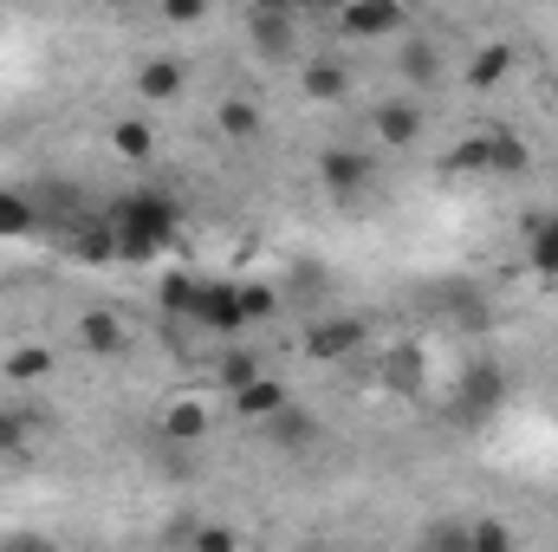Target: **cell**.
Instances as JSON below:
<instances>
[{"instance_id":"obj_32","label":"cell","mask_w":558,"mask_h":552,"mask_svg":"<svg viewBox=\"0 0 558 552\" xmlns=\"http://www.w3.org/2000/svg\"><path fill=\"white\" fill-rule=\"evenodd\" d=\"M162 20L169 26H195L202 20V0H162Z\"/></svg>"},{"instance_id":"obj_27","label":"cell","mask_w":558,"mask_h":552,"mask_svg":"<svg viewBox=\"0 0 558 552\" xmlns=\"http://www.w3.org/2000/svg\"><path fill=\"white\" fill-rule=\"evenodd\" d=\"M111 143H118V156H124V163H149V149H156L149 124H137V118H124V124L111 131Z\"/></svg>"},{"instance_id":"obj_25","label":"cell","mask_w":558,"mask_h":552,"mask_svg":"<svg viewBox=\"0 0 558 552\" xmlns=\"http://www.w3.org/2000/svg\"><path fill=\"white\" fill-rule=\"evenodd\" d=\"M422 552H468V520H428L422 527Z\"/></svg>"},{"instance_id":"obj_34","label":"cell","mask_w":558,"mask_h":552,"mask_svg":"<svg viewBox=\"0 0 558 552\" xmlns=\"http://www.w3.org/2000/svg\"><path fill=\"white\" fill-rule=\"evenodd\" d=\"M553 105H558V79H553Z\"/></svg>"},{"instance_id":"obj_15","label":"cell","mask_w":558,"mask_h":552,"mask_svg":"<svg viewBox=\"0 0 558 552\" xmlns=\"http://www.w3.org/2000/svg\"><path fill=\"white\" fill-rule=\"evenodd\" d=\"M397 65H403V79H410L416 92H435V85H441V72H448V65H441V46H435V39H403Z\"/></svg>"},{"instance_id":"obj_4","label":"cell","mask_w":558,"mask_h":552,"mask_svg":"<svg viewBox=\"0 0 558 552\" xmlns=\"http://www.w3.org/2000/svg\"><path fill=\"white\" fill-rule=\"evenodd\" d=\"M247 39L267 65H305V46H299V13L292 7H254L247 13Z\"/></svg>"},{"instance_id":"obj_1","label":"cell","mask_w":558,"mask_h":552,"mask_svg":"<svg viewBox=\"0 0 558 552\" xmlns=\"http://www.w3.org/2000/svg\"><path fill=\"white\" fill-rule=\"evenodd\" d=\"M105 221H111V241H118V261H124V267H143V261L169 254L175 235H182V208H175V195H162V189H131V195H118V202L105 208Z\"/></svg>"},{"instance_id":"obj_19","label":"cell","mask_w":558,"mask_h":552,"mask_svg":"<svg viewBox=\"0 0 558 552\" xmlns=\"http://www.w3.org/2000/svg\"><path fill=\"white\" fill-rule=\"evenodd\" d=\"M215 377H221V391L234 397V391H247V384H254V377H267V371H260V358H254L247 345H228V351L215 358Z\"/></svg>"},{"instance_id":"obj_12","label":"cell","mask_w":558,"mask_h":552,"mask_svg":"<svg viewBox=\"0 0 558 552\" xmlns=\"http://www.w3.org/2000/svg\"><path fill=\"white\" fill-rule=\"evenodd\" d=\"M299 85H305L312 105H344V98H351V72H344L331 52H312V59L299 65Z\"/></svg>"},{"instance_id":"obj_30","label":"cell","mask_w":558,"mask_h":552,"mask_svg":"<svg viewBox=\"0 0 558 552\" xmlns=\"http://www.w3.org/2000/svg\"><path fill=\"white\" fill-rule=\"evenodd\" d=\"M26 442H33V416L0 404V455H26Z\"/></svg>"},{"instance_id":"obj_14","label":"cell","mask_w":558,"mask_h":552,"mask_svg":"<svg viewBox=\"0 0 558 552\" xmlns=\"http://www.w3.org/2000/svg\"><path fill=\"white\" fill-rule=\"evenodd\" d=\"M286 404H292V397H286V384H279V377H254L247 391H234V397H228V410L241 416V422H274Z\"/></svg>"},{"instance_id":"obj_3","label":"cell","mask_w":558,"mask_h":552,"mask_svg":"<svg viewBox=\"0 0 558 552\" xmlns=\"http://www.w3.org/2000/svg\"><path fill=\"white\" fill-rule=\"evenodd\" d=\"M371 345V325L357 319V312H318L312 325H305V358H318V364H344V358H357Z\"/></svg>"},{"instance_id":"obj_5","label":"cell","mask_w":558,"mask_h":552,"mask_svg":"<svg viewBox=\"0 0 558 552\" xmlns=\"http://www.w3.org/2000/svg\"><path fill=\"white\" fill-rule=\"evenodd\" d=\"M500 397H507L500 364H468V371H461V384H454V397H448V422L474 429V422H487V416L500 410Z\"/></svg>"},{"instance_id":"obj_10","label":"cell","mask_w":558,"mask_h":552,"mask_svg":"<svg viewBox=\"0 0 558 552\" xmlns=\"http://www.w3.org/2000/svg\"><path fill=\"white\" fill-rule=\"evenodd\" d=\"M371 131H377L384 149H410V143L422 137V105L416 98H384V105L371 111Z\"/></svg>"},{"instance_id":"obj_33","label":"cell","mask_w":558,"mask_h":552,"mask_svg":"<svg viewBox=\"0 0 558 552\" xmlns=\"http://www.w3.org/2000/svg\"><path fill=\"white\" fill-rule=\"evenodd\" d=\"M0 552H59V547H46V540H13V547H0Z\"/></svg>"},{"instance_id":"obj_20","label":"cell","mask_w":558,"mask_h":552,"mask_svg":"<svg viewBox=\"0 0 558 552\" xmlns=\"http://www.w3.org/2000/svg\"><path fill=\"white\" fill-rule=\"evenodd\" d=\"M39 228V202L20 195V189H0V241H20Z\"/></svg>"},{"instance_id":"obj_18","label":"cell","mask_w":558,"mask_h":552,"mask_svg":"<svg viewBox=\"0 0 558 552\" xmlns=\"http://www.w3.org/2000/svg\"><path fill=\"white\" fill-rule=\"evenodd\" d=\"M507 72H513V46H507V39H494V46H481V52L468 59V85H474V92H494Z\"/></svg>"},{"instance_id":"obj_22","label":"cell","mask_w":558,"mask_h":552,"mask_svg":"<svg viewBox=\"0 0 558 552\" xmlns=\"http://www.w3.org/2000/svg\"><path fill=\"white\" fill-rule=\"evenodd\" d=\"M52 364H59V358H52L46 345H13L0 371H7L13 384H39V377H52Z\"/></svg>"},{"instance_id":"obj_7","label":"cell","mask_w":558,"mask_h":552,"mask_svg":"<svg viewBox=\"0 0 558 552\" xmlns=\"http://www.w3.org/2000/svg\"><path fill=\"white\" fill-rule=\"evenodd\" d=\"M189 319H195L202 332H215V338H234V332L247 325V319H241V286H234V279H202Z\"/></svg>"},{"instance_id":"obj_9","label":"cell","mask_w":558,"mask_h":552,"mask_svg":"<svg viewBox=\"0 0 558 552\" xmlns=\"http://www.w3.org/2000/svg\"><path fill=\"white\" fill-rule=\"evenodd\" d=\"M182 92H189V65H182L175 52H156V59L137 65V98L143 105H175Z\"/></svg>"},{"instance_id":"obj_16","label":"cell","mask_w":558,"mask_h":552,"mask_svg":"<svg viewBox=\"0 0 558 552\" xmlns=\"http://www.w3.org/2000/svg\"><path fill=\"white\" fill-rule=\"evenodd\" d=\"M384 384H390L397 397H422V345L384 351Z\"/></svg>"},{"instance_id":"obj_11","label":"cell","mask_w":558,"mask_h":552,"mask_svg":"<svg viewBox=\"0 0 558 552\" xmlns=\"http://www.w3.org/2000/svg\"><path fill=\"white\" fill-rule=\"evenodd\" d=\"M78 345L92 358H124L131 351V332H124V319L111 305H92V312H78Z\"/></svg>"},{"instance_id":"obj_26","label":"cell","mask_w":558,"mask_h":552,"mask_svg":"<svg viewBox=\"0 0 558 552\" xmlns=\"http://www.w3.org/2000/svg\"><path fill=\"white\" fill-rule=\"evenodd\" d=\"M195 286H202V279H195V274H182V267H175V274H162V286H156L162 312H182V319H189V305H195Z\"/></svg>"},{"instance_id":"obj_29","label":"cell","mask_w":558,"mask_h":552,"mask_svg":"<svg viewBox=\"0 0 558 552\" xmlns=\"http://www.w3.org/2000/svg\"><path fill=\"white\" fill-rule=\"evenodd\" d=\"M189 552H241V533H234L228 520H202V527L189 533Z\"/></svg>"},{"instance_id":"obj_6","label":"cell","mask_w":558,"mask_h":552,"mask_svg":"<svg viewBox=\"0 0 558 552\" xmlns=\"http://www.w3.org/2000/svg\"><path fill=\"white\" fill-rule=\"evenodd\" d=\"M318 182H325L338 202H357V195L377 182V156L357 149V143H331V149L318 156Z\"/></svg>"},{"instance_id":"obj_24","label":"cell","mask_w":558,"mask_h":552,"mask_svg":"<svg viewBox=\"0 0 558 552\" xmlns=\"http://www.w3.org/2000/svg\"><path fill=\"white\" fill-rule=\"evenodd\" d=\"M215 124H221V137H234V143L260 137V105H254V98H228V105L215 111Z\"/></svg>"},{"instance_id":"obj_13","label":"cell","mask_w":558,"mask_h":552,"mask_svg":"<svg viewBox=\"0 0 558 552\" xmlns=\"http://www.w3.org/2000/svg\"><path fill=\"white\" fill-rule=\"evenodd\" d=\"M65 254L78 261V267H111L118 261V241H111V221L105 215H85L72 235H65Z\"/></svg>"},{"instance_id":"obj_8","label":"cell","mask_w":558,"mask_h":552,"mask_svg":"<svg viewBox=\"0 0 558 552\" xmlns=\"http://www.w3.org/2000/svg\"><path fill=\"white\" fill-rule=\"evenodd\" d=\"M410 26V13L397 0H344L338 7V33L344 39H397Z\"/></svg>"},{"instance_id":"obj_2","label":"cell","mask_w":558,"mask_h":552,"mask_svg":"<svg viewBox=\"0 0 558 552\" xmlns=\"http://www.w3.org/2000/svg\"><path fill=\"white\" fill-rule=\"evenodd\" d=\"M448 169L454 176H474V169H487V176H526V137H513V131L461 137L448 149Z\"/></svg>"},{"instance_id":"obj_23","label":"cell","mask_w":558,"mask_h":552,"mask_svg":"<svg viewBox=\"0 0 558 552\" xmlns=\"http://www.w3.org/2000/svg\"><path fill=\"white\" fill-rule=\"evenodd\" d=\"M162 435H169V442H202V435H208V410H202L195 397L169 404V410H162Z\"/></svg>"},{"instance_id":"obj_31","label":"cell","mask_w":558,"mask_h":552,"mask_svg":"<svg viewBox=\"0 0 558 552\" xmlns=\"http://www.w3.org/2000/svg\"><path fill=\"white\" fill-rule=\"evenodd\" d=\"M279 312V286H260V279H247L241 286V319L254 325V319H274Z\"/></svg>"},{"instance_id":"obj_17","label":"cell","mask_w":558,"mask_h":552,"mask_svg":"<svg viewBox=\"0 0 558 552\" xmlns=\"http://www.w3.org/2000/svg\"><path fill=\"white\" fill-rule=\"evenodd\" d=\"M267 435H274V448H312V442H318V416L299 410V404H286V410L267 422Z\"/></svg>"},{"instance_id":"obj_21","label":"cell","mask_w":558,"mask_h":552,"mask_svg":"<svg viewBox=\"0 0 558 552\" xmlns=\"http://www.w3.org/2000/svg\"><path fill=\"white\" fill-rule=\"evenodd\" d=\"M526 261L539 279H558V215H539L533 235H526Z\"/></svg>"},{"instance_id":"obj_28","label":"cell","mask_w":558,"mask_h":552,"mask_svg":"<svg viewBox=\"0 0 558 552\" xmlns=\"http://www.w3.org/2000/svg\"><path fill=\"white\" fill-rule=\"evenodd\" d=\"M468 552H513L507 520H468Z\"/></svg>"}]
</instances>
